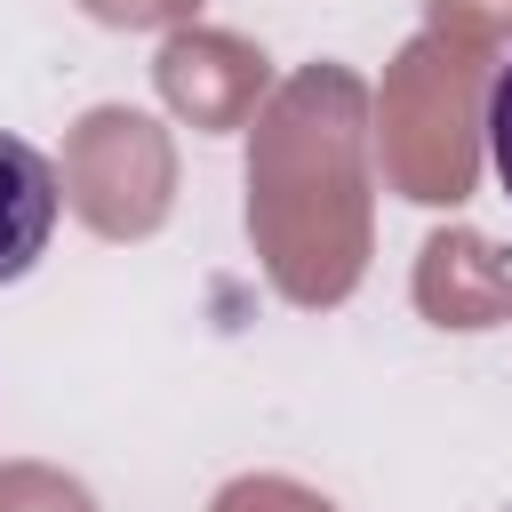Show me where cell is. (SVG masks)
I'll return each mask as SVG.
<instances>
[{
	"instance_id": "obj_1",
	"label": "cell",
	"mask_w": 512,
	"mask_h": 512,
	"mask_svg": "<svg viewBox=\"0 0 512 512\" xmlns=\"http://www.w3.org/2000/svg\"><path fill=\"white\" fill-rule=\"evenodd\" d=\"M48 232H56V168L40 144L0 128V288L48 256Z\"/></svg>"
},
{
	"instance_id": "obj_2",
	"label": "cell",
	"mask_w": 512,
	"mask_h": 512,
	"mask_svg": "<svg viewBox=\"0 0 512 512\" xmlns=\"http://www.w3.org/2000/svg\"><path fill=\"white\" fill-rule=\"evenodd\" d=\"M480 128H488V168H496V184L512 192V64H496V80H488V112H480Z\"/></svg>"
}]
</instances>
